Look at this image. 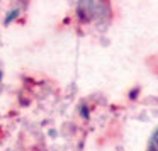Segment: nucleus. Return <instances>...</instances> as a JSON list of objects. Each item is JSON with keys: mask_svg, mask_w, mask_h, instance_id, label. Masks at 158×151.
Returning <instances> with one entry per match:
<instances>
[{"mask_svg": "<svg viewBox=\"0 0 158 151\" xmlns=\"http://www.w3.org/2000/svg\"><path fill=\"white\" fill-rule=\"evenodd\" d=\"M148 151H158V129L155 131L153 137H151L150 146H148Z\"/></svg>", "mask_w": 158, "mask_h": 151, "instance_id": "1", "label": "nucleus"}, {"mask_svg": "<svg viewBox=\"0 0 158 151\" xmlns=\"http://www.w3.org/2000/svg\"><path fill=\"white\" fill-rule=\"evenodd\" d=\"M19 15V10H10V14L7 15V17H5V24H10L12 21H14L15 17H17Z\"/></svg>", "mask_w": 158, "mask_h": 151, "instance_id": "2", "label": "nucleus"}]
</instances>
